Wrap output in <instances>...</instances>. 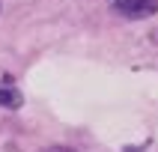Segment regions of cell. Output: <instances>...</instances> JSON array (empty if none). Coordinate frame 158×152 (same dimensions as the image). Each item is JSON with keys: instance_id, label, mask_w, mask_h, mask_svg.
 Masks as SVG:
<instances>
[{"instance_id": "6da1fadb", "label": "cell", "mask_w": 158, "mask_h": 152, "mask_svg": "<svg viewBox=\"0 0 158 152\" xmlns=\"http://www.w3.org/2000/svg\"><path fill=\"white\" fill-rule=\"evenodd\" d=\"M107 3L119 18H128V21H143L158 12V0H107Z\"/></svg>"}, {"instance_id": "7a4b0ae2", "label": "cell", "mask_w": 158, "mask_h": 152, "mask_svg": "<svg viewBox=\"0 0 158 152\" xmlns=\"http://www.w3.org/2000/svg\"><path fill=\"white\" fill-rule=\"evenodd\" d=\"M21 105H24L21 89H18L12 80H0V107H6V110H18Z\"/></svg>"}, {"instance_id": "3957f363", "label": "cell", "mask_w": 158, "mask_h": 152, "mask_svg": "<svg viewBox=\"0 0 158 152\" xmlns=\"http://www.w3.org/2000/svg\"><path fill=\"white\" fill-rule=\"evenodd\" d=\"M42 152H75V149H69V146H48V149H42Z\"/></svg>"}]
</instances>
